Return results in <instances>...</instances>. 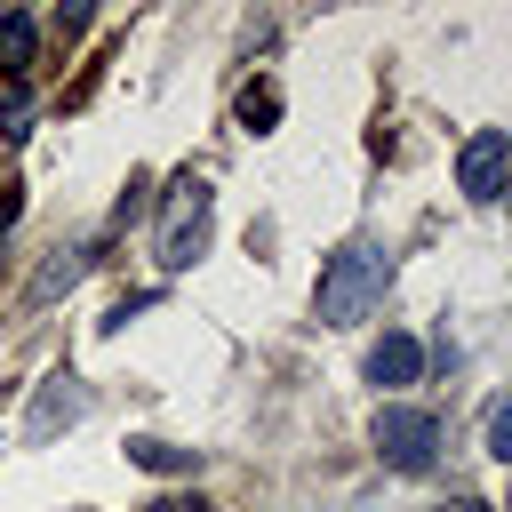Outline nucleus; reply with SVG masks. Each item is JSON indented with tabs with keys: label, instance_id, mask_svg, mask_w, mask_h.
<instances>
[{
	"label": "nucleus",
	"instance_id": "f8f14e48",
	"mask_svg": "<svg viewBox=\"0 0 512 512\" xmlns=\"http://www.w3.org/2000/svg\"><path fill=\"white\" fill-rule=\"evenodd\" d=\"M0 136H8V144H24V136H32V104H8V120H0Z\"/></svg>",
	"mask_w": 512,
	"mask_h": 512
},
{
	"label": "nucleus",
	"instance_id": "9d476101",
	"mask_svg": "<svg viewBox=\"0 0 512 512\" xmlns=\"http://www.w3.org/2000/svg\"><path fill=\"white\" fill-rule=\"evenodd\" d=\"M480 448H488L496 464H512V400H496V408H488V432H480Z\"/></svg>",
	"mask_w": 512,
	"mask_h": 512
},
{
	"label": "nucleus",
	"instance_id": "0eeeda50",
	"mask_svg": "<svg viewBox=\"0 0 512 512\" xmlns=\"http://www.w3.org/2000/svg\"><path fill=\"white\" fill-rule=\"evenodd\" d=\"M32 56H40V24H32L24 8H0V72H8V80H24V72H32Z\"/></svg>",
	"mask_w": 512,
	"mask_h": 512
},
{
	"label": "nucleus",
	"instance_id": "7ed1b4c3",
	"mask_svg": "<svg viewBox=\"0 0 512 512\" xmlns=\"http://www.w3.org/2000/svg\"><path fill=\"white\" fill-rule=\"evenodd\" d=\"M200 248H208V184L200 176H176L168 184V208H160V264L184 272Z\"/></svg>",
	"mask_w": 512,
	"mask_h": 512
},
{
	"label": "nucleus",
	"instance_id": "1a4fd4ad",
	"mask_svg": "<svg viewBox=\"0 0 512 512\" xmlns=\"http://www.w3.org/2000/svg\"><path fill=\"white\" fill-rule=\"evenodd\" d=\"M128 464H136V472H192L200 456H192V448H176V440H152V432H136V440H128Z\"/></svg>",
	"mask_w": 512,
	"mask_h": 512
},
{
	"label": "nucleus",
	"instance_id": "4468645a",
	"mask_svg": "<svg viewBox=\"0 0 512 512\" xmlns=\"http://www.w3.org/2000/svg\"><path fill=\"white\" fill-rule=\"evenodd\" d=\"M440 512H488V504H440Z\"/></svg>",
	"mask_w": 512,
	"mask_h": 512
},
{
	"label": "nucleus",
	"instance_id": "423d86ee",
	"mask_svg": "<svg viewBox=\"0 0 512 512\" xmlns=\"http://www.w3.org/2000/svg\"><path fill=\"white\" fill-rule=\"evenodd\" d=\"M416 368H424V344H416L408 328H384V336L368 344V384H376V392H400V384H416Z\"/></svg>",
	"mask_w": 512,
	"mask_h": 512
},
{
	"label": "nucleus",
	"instance_id": "ddd939ff",
	"mask_svg": "<svg viewBox=\"0 0 512 512\" xmlns=\"http://www.w3.org/2000/svg\"><path fill=\"white\" fill-rule=\"evenodd\" d=\"M144 512H208V504H200V496H152Z\"/></svg>",
	"mask_w": 512,
	"mask_h": 512
},
{
	"label": "nucleus",
	"instance_id": "2eb2a0df",
	"mask_svg": "<svg viewBox=\"0 0 512 512\" xmlns=\"http://www.w3.org/2000/svg\"><path fill=\"white\" fill-rule=\"evenodd\" d=\"M496 200H504V208H512V176H504V192H496Z\"/></svg>",
	"mask_w": 512,
	"mask_h": 512
},
{
	"label": "nucleus",
	"instance_id": "39448f33",
	"mask_svg": "<svg viewBox=\"0 0 512 512\" xmlns=\"http://www.w3.org/2000/svg\"><path fill=\"white\" fill-rule=\"evenodd\" d=\"M80 416H88V384H80L72 368H56V376H48V392L32 400L24 440H56V432H64V424H80Z\"/></svg>",
	"mask_w": 512,
	"mask_h": 512
},
{
	"label": "nucleus",
	"instance_id": "dca6fc26",
	"mask_svg": "<svg viewBox=\"0 0 512 512\" xmlns=\"http://www.w3.org/2000/svg\"><path fill=\"white\" fill-rule=\"evenodd\" d=\"M504 512H512V496H504Z\"/></svg>",
	"mask_w": 512,
	"mask_h": 512
},
{
	"label": "nucleus",
	"instance_id": "9b49d317",
	"mask_svg": "<svg viewBox=\"0 0 512 512\" xmlns=\"http://www.w3.org/2000/svg\"><path fill=\"white\" fill-rule=\"evenodd\" d=\"M240 120H248V128L264 136V128L280 120V88H248V96H240Z\"/></svg>",
	"mask_w": 512,
	"mask_h": 512
},
{
	"label": "nucleus",
	"instance_id": "f257e3e1",
	"mask_svg": "<svg viewBox=\"0 0 512 512\" xmlns=\"http://www.w3.org/2000/svg\"><path fill=\"white\" fill-rule=\"evenodd\" d=\"M384 280H392V256H384L376 240H344V248H336V256L320 264L312 312H320L328 328H352V320H368V312H376Z\"/></svg>",
	"mask_w": 512,
	"mask_h": 512
},
{
	"label": "nucleus",
	"instance_id": "f03ea898",
	"mask_svg": "<svg viewBox=\"0 0 512 512\" xmlns=\"http://www.w3.org/2000/svg\"><path fill=\"white\" fill-rule=\"evenodd\" d=\"M368 440H376V456H384L392 472H424V464L440 456V416H432V408H408V400H384L376 424H368Z\"/></svg>",
	"mask_w": 512,
	"mask_h": 512
},
{
	"label": "nucleus",
	"instance_id": "20e7f679",
	"mask_svg": "<svg viewBox=\"0 0 512 512\" xmlns=\"http://www.w3.org/2000/svg\"><path fill=\"white\" fill-rule=\"evenodd\" d=\"M504 176H512V136H504V128H480V136L456 152V184H464V200H496Z\"/></svg>",
	"mask_w": 512,
	"mask_h": 512
},
{
	"label": "nucleus",
	"instance_id": "6e6552de",
	"mask_svg": "<svg viewBox=\"0 0 512 512\" xmlns=\"http://www.w3.org/2000/svg\"><path fill=\"white\" fill-rule=\"evenodd\" d=\"M80 272H88V248H56V256L32 272V288H24V296H32V304H56L64 288H80Z\"/></svg>",
	"mask_w": 512,
	"mask_h": 512
}]
</instances>
